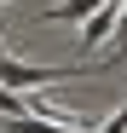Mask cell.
I'll return each mask as SVG.
<instances>
[{"label": "cell", "mask_w": 127, "mask_h": 133, "mask_svg": "<svg viewBox=\"0 0 127 133\" xmlns=\"http://www.w3.org/2000/svg\"><path fill=\"white\" fill-rule=\"evenodd\" d=\"M69 75H87V70H75V64H12V58H0V87H12V93H40L46 81H69Z\"/></svg>", "instance_id": "cell-1"}, {"label": "cell", "mask_w": 127, "mask_h": 133, "mask_svg": "<svg viewBox=\"0 0 127 133\" xmlns=\"http://www.w3.org/2000/svg\"><path fill=\"white\" fill-rule=\"evenodd\" d=\"M116 29H121V12H116V0H110V6H104V12H93V23L81 29V52H93L98 41H104V35H116Z\"/></svg>", "instance_id": "cell-2"}, {"label": "cell", "mask_w": 127, "mask_h": 133, "mask_svg": "<svg viewBox=\"0 0 127 133\" xmlns=\"http://www.w3.org/2000/svg\"><path fill=\"white\" fill-rule=\"evenodd\" d=\"M110 0H58V6H46L40 12V23H69V17H93V12H104Z\"/></svg>", "instance_id": "cell-3"}, {"label": "cell", "mask_w": 127, "mask_h": 133, "mask_svg": "<svg viewBox=\"0 0 127 133\" xmlns=\"http://www.w3.org/2000/svg\"><path fill=\"white\" fill-rule=\"evenodd\" d=\"M121 58H127V12H121V29H116V52L104 58V64H93V75H104V70H116Z\"/></svg>", "instance_id": "cell-4"}, {"label": "cell", "mask_w": 127, "mask_h": 133, "mask_svg": "<svg viewBox=\"0 0 127 133\" xmlns=\"http://www.w3.org/2000/svg\"><path fill=\"white\" fill-rule=\"evenodd\" d=\"M98 133H127V104L116 110V116H104V127H98Z\"/></svg>", "instance_id": "cell-5"}, {"label": "cell", "mask_w": 127, "mask_h": 133, "mask_svg": "<svg viewBox=\"0 0 127 133\" xmlns=\"http://www.w3.org/2000/svg\"><path fill=\"white\" fill-rule=\"evenodd\" d=\"M0 58H6V41H0Z\"/></svg>", "instance_id": "cell-6"}, {"label": "cell", "mask_w": 127, "mask_h": 133, "mask_svg": "<svg viewBox=\"0 0 127 133\" xmlns=\"http://www.w3.org/2000/svg\"><path fill=\"white\" fill-rule=\"evenodd\" d=\"M0 133H6V127H0Z\"/></svg>", "instance_id": "cell-7"}]
</instances>
